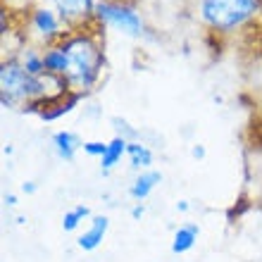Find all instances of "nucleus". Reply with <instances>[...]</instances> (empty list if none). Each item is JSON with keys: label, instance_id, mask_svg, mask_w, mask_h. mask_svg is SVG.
<instances>
[{"label": "nucleus", "instance_id": "nucleus-1", "mask_svg": "<svg viewBox=\"0 0 262 262\" xmlns=\"http://www.w3.org/2000/svg\"><path fill=\"white\" fill-rule=\"evenodd\" d=\"M103 31H105V27L93 21L89 27L69 31L67 38L60 41V46L67 50L69 60H72V69H69V76H67L72 91L91 93V91L96 89V83L100 81L103 69H105Z\"/></svg>", "mask_w": 262, "mask_h": 262}, {"label": "nucleus", "instance_id": "nucleus-2", "mask_svg": "<svg viewBox=\"0 0 262 262\" xmlns=\"http://www.w3.org/2000/svg\"><path fill=\"white\" fill-rule=\"evenodd\" d=\"M262 12V0H198V19L214 34H234Z\"/></svg>", "mask_w": 262, "mask_h": 262}, {"label": "nucleus", "instance_id": "nucleus-3", "mask_svg": "<svg viewBox=\"0 0 262 262\" xmlns=\"http://www.w3.org/2000/svg\"><path fill=\"white\" fill-rule=\"evenodd\" d=\"M96 21L100 27L117 29L131 38H141L145 34V21L134 0H98Z\"/></svg>", "mask_w": 262, "mask_h": 262}, {"label": "nucleus", "instance_id": "nucleus-4", "mask_svg": "<svg viewBox=\"0 0 262 262\" xmlns=\"http://www.w3.org/2000/svg\"><path fill=\"white\" fill-rule=\"evenodd\" d=\"M27 29L31 31V36L41 43L43 48L60 43L62 38H67L69 31H72V29L62 21V17H60L53 7L41 5V3H36V5L29 10Z\"/></svg>", "mask_w": 262, "mask_h": 262}, {"label": "nucleus", "instance_id": "nucleus-5", "mask_svg": "<svg viewBox=\"0 0 262 262\" xmlns=\"http://www.w3.org/2000/svg\"><path fill=\"white\" fill-rule=\"evenodd\" d=\"M36 3L53 7L72 31H74V29L89 27V24L96 21L98 0H36Z\"/></svg>", "mask_w": 262, "mask_h": 262}, {"label": "nucleus", "instance_id": "nucleus-6", "mask_svg": "<svg viewBox=\"0 0 262 262\" xmlns=\"http://www.w3.org/2000/svg\"><path fill=\"white\" fill-rule=\"evenodd\" d=\"M107 229H110V217L107 214H93L89 222V227L83 229L81 234L76 236V246L83 253H93L103 246L105 236H107Z\"/></svg>", "mask_w": 262, "mask_h": 262}, {"label": "nucleus", "instance_id": "nucleus-7", "mask_svg": "<svg viewBox=\"0 0 262 262\" xmlns=\"http://www.w3.org/2000/svg\"><path fill=\"white\" fill-rule=\"evenodd\" d=\"M86 96H89V93H83V91H69L67 96L57 98V100H53V103L46 105L38 117H41L43 122H55V119L64 117V115H69V112H74Z\"/></svg>", "mask_w": 262, "mask_h": 262}, {"label": "nucleus", "instance_id": "nucleus-8", "mask_svg": "<svg viewBox=\"0 0 262 262\" xmlns=\"http://www.w3.org/2000/svg\"><path fill=\"white\" fill-rule=\"evenodd\" d=\"M50 145H53V150H55V155L62 162H74L76 160V152L81 150L83 141L79 138V134H74V131H67V129H60L53 134V138H50Z\"/></svg>", "mask_w": 262, "mask_h": 262}, {"label": "nucleus", "instance_id": "nucleus-9", "mask_svg": "<svg viewBox=\"0 0 262 262\" xmlns=\"http://www.w3.org/2000/svg\"><path fill=\"white\" fill-rule=\"evenodd\" d=\"M162 184V172L158 169H145V172H138L136 179L131 181L129 186V195L131 200H136V203H143L152 195V191Z\"/></svg>", "mask_w": 262, "mask_h": 262}, {"label": "nucleus", "instance_id": "nucleus-10", "mask_svg": "<svg viewBox=\"0 0 262 262\" xmlns=\"http://www.w3.org/2000/svg\"><path fill=\"white\" fill-rule=\"evenodd\" d=\"M43 64H46V74L53 76H69V69H72V60H69V53L55 43V46H48L43 48Z\"/></svg>", "mask_w": 262, "mask_h": 262}, {"label": "nucleus", "instance_id": "nucleus-11", "mask_svg": "<svg viewBox=\"0 0 262 262\" xmlns=\"http://www.w3.org/2000/svg\"><path fill=\"white\" fill-rule=\"evenodd\" d=\"M198 236H200V227L195 222H186V224H181L172 236V253L174 255H186L188 250L195 248V243H198Z\"/></svg>", "mask_w": 262, "mask_h": 262}, {"label": "nucleus", "instance_id": "nucleus-12", "mask_svg": "<svg viewBox=\"0 0 262 262\" xmlns=\"http://www.w3.org/2000/svg\"><path fill=\"white\" fill-rule=\"evenodd\" d=\"M126 158H129L131 169L136 172H145V169H152V155L150 145H145L143 141H129V148H126Z\"/></svg>", "mask_w": 262, "mask_h": 262}, {"label": "nucleus", "instance_id": "nucleus-13", "mask_svg": "<svg viewBox=\"0 0 262 262\" xmlns=\"http://www.w3.org/2000/svg\"><path fill=\"white\" fill-rule=\"evenodd\" d=\"M126 148H129V141L122 136H112L110 141H107V150H105V155L100 158V172L107 174L110 169H115V167L122 162V158H126Z\"/></svg>", "mask_w": 262, "mask_h": 262}, {"label": "nucleus", "instance_id": "nucleus-14", "mask_svg": "<svg viewBox=\"0 0 262 262\" xmlns=\"http://www.w3.org/2000/svg\"><path fill=\"white\" fill-rule=\"evenodd\" d=\"M91 207L89 205H74L69 207L67 212L62 214V231L64 234H72L83 224V220H91Z\"/></svg>", "mask_w": 262, "mask_h": 262}, {"label": "nucleus", "instance_id": "nucleus-15", "mask_svg": "<svg viewBox=\"0 0 262 262\" xmlns=\"http://www.w3.org/2000/svg\"><path fill=\"white\" fill-rule=\"evenodd\" d=\"M19 62L24 64V69H27L29 74L34 76H43L46 74V64H43V50H36V48H24V53H21Z\"/></svg>", "mask_w": 262, "mask_h": 262}, {"label": "nucleus", "instance_id": "nucleus-16", "mask_svg": "<svg viewBox=\"0 0 262 262\" xmlns=\"http://www.w3.org/2000/svg\"><path fill=\"white\" fill-rule=\"evenodd\" d=\"M110 122H112V126H115V136H122V138H126V141H138V129H134L126 119L112 117Z\"/></svg>", "mask_w": 262, "mask_h": 262}, {"label": "nucleus", "instance_id": "nucleus-17", "mask_svg": "<svg viewBox=\"0 0 262 262\" xmlns=\"http://www.w3.org/2000/svg\"><path fill=\"white\" fill-rule=\"evenodd\" d=\"M81 150H83V155H89V158L100 160L105 155V150H107V143H105V141H83Z\"/></svg>", "mask_w": 262, "mask_h": 262}, {"label": "nucleus", "instance_id": "nucleus-18", "mask_svg": "<svg viewBox=\"0 0 262 262\" xmlns=\"http://www.w3.org/2000/svg\"><path fill=\"white\" fill-rule=\"evenodd\" d=\"M205 155H207V150H205V145L203 143L191 145V158L193 160H205Z\"/></svg>", "mask_w": 262, "mask_h": 262}, {"label": "nucleus", "instance_id": "nucleus-19", "mask_svg": "<svg viewBox=\"0 0 262 262\" xmlns=\"http://www.w3.org/2000/svg\"><path fill=\"white\" fill-rule=\"evenodd\" d=\"M36 191H38V186H36V181H24V184H21V193L34 195Z\"/></svg>", "mask_w": 262, "mask_h": 262}, {"label": "nucleus", "instance_id": "nucleus-20", "mask_svg": "<svg viewBox=\"0 0 262 262\" xmlns=\"http://www.w3.org/2000/svg\"><path fill=\"white\" fill-rule=\"evenodd\" d=\"M143 214H145V205H143V203H136V205L131 207V217H134V220H141Z\"/></svg>", "mask_w": 262, "mask_h": 262}, {"label": "nucleus", "instance_id": "nucleus-21", "mask_svg": "<svg viewBox=\"0 0 262 262\" xmlns=\"http://www.w3.org/2000/svg\"><path fill=\"white\" fill-rule=\"evenodd\" d=\"M3 203H5L7 207H17L19 198H17V193H5V195H3Z\"/></svg>", "mask_w": 262, "mask_h": 262}, {"label": "nucleus", "instance_id": "nucleus-22", "mask_svg": "<svg viewBox=\"0 0 262 262\" xmlns=\"http://www.w3.org/2000/svg\"><path fill=\"white\" fill-rule=\"evenodd\" d=\"M188 200H179V203H177V212H188Z\"/></svg>", "mask_w": 262, "mask_h": 262}]
</instances>
